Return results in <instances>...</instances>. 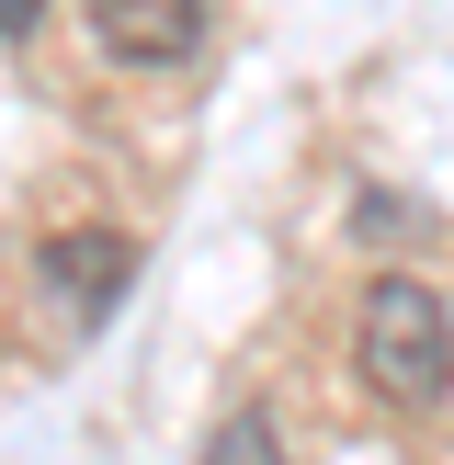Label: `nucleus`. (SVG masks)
Wrapping results in <instances>:
<instances>
[{"label":"nucleus","instance_id":"obj_1","mask_svg":"<svg viewBox=\"0 0 454 465\" xmlns=\"http://www.w3.org/2000/svg\"><path fill=\"white\" fill-rule=\"evenodd\" d=\"M352 363L386 409H431L454 386V307L420 284V272H375L352 295Z\"/></svg>","mask_w":454,"mask_h":465},{"label":"nucleus","instance_id":"obj_4","mask_svg":"<svg viewBox=\"0 0 454 465\" xmlns=\"http://www.w3.org/2000/svg\"><path fill=\"white\" fill-rule=\"evenodd\" d=\"M204 465H284V443H272V420H262V409H239V420L204 443Z\"/></svg>","mask_w":454,"mask_h":465},{"label":"nucleus","instance_id":"obj_3","mask_svg":"<svg viewBox=\"0 0 454 465\" xmlns=\"http://www.w3.org/2000/svg\"><path fill=\"white\" fill-rule=\"evenodd\" d=\"M125 262H136V250L114 239V227H57V239L35 250V272L68 295V318H103L114 295H125Z\"/></svg>","mask_w":454,"mask_h":465},{"label":"nucleus","instance_id":"obj_2","mask_svg":"<svg viewBox=\"0 0 454 465\" xmlns=\"http://www.w3.org/2000/svg\"><path fill=\"white\" fill-rule=\"evenodd\" d=\"M91 35L114 68H182L204 45V0H91Z\"/></svg>","mask_w":454,"mask_h":465},{"label":"nucleus","instance_id":"obj_5","mask_svg":"<svg viewBox=\"0 0 454 465\" xmlns=\"http://www.w3.org/2000/svg\"><path fill=\"white\" fill-rule=\"evenodd\" d=\"M0 35H12V57H23V45L45 35V0H0Z\"/></svg>","mask_w":454,"mask_h":465}]
</instances>
